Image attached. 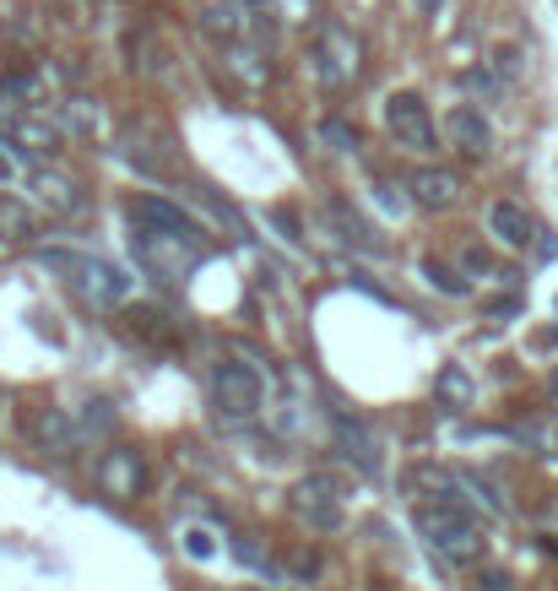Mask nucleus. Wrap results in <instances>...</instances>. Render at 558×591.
I'll use <instances>...</instances> for the list:
<instances>
[{
  "mask_svg": "<svg viewBox=\"0 0 558 591\" xmlns=\"http://www.w3.org/2000/svg\"><path fill=\"white\" fill-rule=\"evenodd\" d=\"M418 531L429 537V548H434L439 559H450V565H477L483 559V531H477L466 505H450V499L418 505Z\"/></svg>",
  "mask_w": 558,
  "mask_h": 591,
  "instance_id": "nucleus-1",
  "label": "nucleus"
},
{
  "mask_svg": "<svg viewBox=\"0 0 558 591\" xmlns=\"http://www.w3.org/2000/svg\"><path fill=\"white\" fill-rule=\"evenodd\" d=\"M130 245H136L141 271L158 277V282H180V277H190L195 261L206 256V239H201V234H163V228H136Z\"/></svg>",
  "mask_w": 558,
  "mask_h": 591,
  "instance_id": "nucleus-2",
  "label": "nucleus"
},
{
  "mask_svg": "<svg viewBox=\"0 0 558 591\" xmlns=\"http://www.w3.org/2000/svg\"><path fill=\"white\" fill-rule=\"evenodd\" d=\"M260 401H266V386H260L255 369H245V364H217L212 369V407H217V418L245 423V418L260 412Z\"/></svg>",
  "mask_w": 558,
  "mask_h": 591,
  "instance_id": "nucleus-3",
  "label": "nucleus"
},
{
  "mask_svg": "<svg viewBox=\"0 0 558 591\" xmlns=\"http://www.w3.org/2000/svg\"><path fill=\"white\" fill-rule=\"evenodd\" d=\"M314 71H320L325 87H347V82H358L364 50H358V39H353L342 22H325V28L314 33Z\"/></svg>",
  "mask_w": 558,
  "mask_h": 591,
  "instance_id": "nucleus-4",
  "label": "nucleus"
},
{
  "mask_svg": "<svg viewBox=\"0 0 558 591\" xmlns=\"http://www.w3.org/2000/svg\"><path fill=\"white\" fill-rule=\"evenodd\" d=\"M385 131L396 136V147H407V152H434L439 147L429 104H423L418 93H390V98H385Z\"/></svg>",
  "mask_w": 558,
  "mask_h": 591,
  "instance_id": "nucleus-5",
  "label": "nucleus"
},
{
  "mask_svg": "<svg viewBox=\"0 0 558 591\" xmlns=\"http://www.w3.org/2000/svg\"><path fill=\"white\" fill-rule=\"evenodd\" d=\"M342 499H347V488H342L336 472H310V477H299V488H293V511L310 526H325V531L342 526Z\"/></svg>",
  "mask_w": 558,
  "mask_h": 591,
  "instance_id": "nucleus-6",
  "label": "nucleus"
},
{
  "mask_svg": "<svg viewBox=\"0 0 558 591\" xmlns=\"http://www.w3.org/2000/svg\"><path fill=\"white\" fill-rule=\"evenodd\" d=\"M71 282H76L93 304H125V299H130V277H125L115 261H98V256H76Z\"/></svg>",
  "mask_w": 558,
  "mask_h": 591,
  "instance_id": "nucleus-7",
  "label": "nucleus"
},
{
  "mask_svg": "<svg viewBox=\"0 0 558 591\" xmlns=\"http://www.w3.org/2000/svg\"><path fill=\"white\" fill-rule=\"evenodd\" d=\"M28 434H33V445L44 456H76L82 451V429L65 412H55V407H33L28 412Z\"/></svg>",
  "mask_w": 558,
  "mask_h": 591,
  "instance_id": "nucleus-8",
  "label": "nucleus"
},
{
  "mask_svg": "<svg viewBox=\"0 0 558 591\" xmlns=\"http://www.w3.org/2000/svg\"><path fill=\"white\" fill-rule=\"evenodd\" d=\"M130 223L136 228H163V234H201L206 239V228L190 217L185 206H174V201H163V196H130Z\"/></svg>",
  "mask_w": 558,
  "mask_h": 591,
  "instance_id": "nucleus-9",
  "label": "nucleus"
},
{
  "mask_svg": "<svg viewBox=\"0 0 558 591\" xmlns=\"http://www.w3.org/2000/svg\"><path fill=\"white\" fill-rule=\"evenodd\" d=\"M141 483H147V466L136 451H109V456L98 461V488L104 494H115V499H136L141 494Z\"/></svg>",
  "mask_w": 558,
  "mask_h": 591,
  "instance_id": "nucleus-10",
  "label": "nucleus"
},
{
  "mask_svg": "<svg viewBox=\"0 0 558 591\" xmlns=\"http://www.w3.org/2000/svg\"><path fill=\"white\" fill-rule=\"evenodd\" d=\"M489 234H494L504 250H532L537 223L526 217V206H515V201H494V206H489Z\"/></svg>",
  "mask_w": 558,
  "mask_h": 591,
  "instance_id": "nucleus-11",
  "label": "nucleus"
},
{
  "mask_svg": "<svg viewBox=\"0 0 558 591\" xmlns=\"http://www.w3.org/2000/svg\"><path fill=\"white\" fill-rule=\"evenodd\" d=\"M444 136H450V141L466 152V158H489V152H494V126H489L477 109H466V104H461V109H450Z\"/></svg>",
  "mask_w": 558,
  "mask_h": 591,
  "instance_id": "nucleus-12",
  "label": "nucleus"
},
{
  "mask_svg": "<svg viewBox=\"0 0 558 591\" xmlns=\"http://www.w3.org/2000/svg\"><path fill=\"white\" fill-rule=\"evenodd\" d=\"M325 217H331V223H336V234H342L347 245H358L364 256H385V239H379V228H374L364 212H353L347 201H331V206H325Z\"/></svg>",
  "mask_w": 558,
  "mask_h": 591,
  "instance_id": "nucleus-13",
  "label": "nucleus"
},
{
  "mask_svg": "<svg viewBox=\"0 0 558 591\" xmlns=\"http://www.w3.org/2000/svg\"><path fill=\"white\" fill-rule=\"evenodd\" d=\"M412 201L429 206V212L455 206V201H461V174H450V169H418V174H412Z\"/></svg>",
  "mask_w": 558,
  "mask_h": 591,
  "instance_id": "nucleus-14",
  "label": "nucleus"
},
{
  "mask_svg": "<svg viewBox=\"0 0 558 591\" xmlns=\"http://www.w3.org/2000/svg\"><path fill=\"white\" fill-rule=\"evenodd\" d=\"M245 11H255L249 0H223V6H206V11H201V33H206V39H217V44H234V39L249 28Z\"/></svg>",
  "mask_w": 558,
  "mask_h": 591,
  "instance_id": "nucleus-15",
  "label": "nucleus"
},
{
  "mask_svg": "<svg viewBox=\"0 0 558 591\" xmlns=\"http://www.w3.org/2000/svg\"><path fill=\"white\" fill-rule=\"evenodd\" d=\"M6 131L17 136L22 152H55L65 141V126H50L44 115H17V120H6Z\"/></svg>",
  "mask_w": 558,
  "mask_h": 591,
  "instance_id": "nucleus-16",
  "label": "nucleus"
},
{
  "mask_svg": "<svg viewBox=\"0 0 558 591\" xmlns=\"http://www.w3.org/2000/svg\"><path fill=\"white\" fill-rule=\"evenodd\" d=\"M336 440H342V456H347V461L358 456V466H364V472H374V466H379V451H374L369 429H364L358 418H347V412H336Z\"/></svg>",
  "mask_w": 558,
  "mask_h": 591,
  "instance_id": "nucleus-17",
  "label": "nucleus"
},
{
  "mask_svg": "<svg viewBox=\"0 0 558 591\" xmlns=\"http://www.w3.org/2000/svg\"><path fill=\"white\" fill-rule=\"evenodd\" d=\"M39 234V223H33V212H28V201L17 196H0V239L6 245H28Z\"/></svg>",
  "mask_w": 558,
  "mask_h": 591,
  "instance_id": "nucleus-18",
  "label": "nucleus"
},
{
  "mask_svg": "<svg viewBox=\"0 0 558 591\" xmlns=\"http://www.w3.org/2000/svg\"><path fill=\"white\" fill-rule=\"evenodd\" d=\"M434 396L444 401V407H455V412L472 407V380H466V369H461V364H444L439 380H434Z\"/></svg>",
  "mask_w": 558,
  "mask_h": 591,
  "instance_id": "nucleus-19",
  "label": "nucleus"
},
{
  "mask_svg": "<svg viewBox=\"0 0 558 591\" xmlns=\"http://www.w3.org/2000/svg\"><path fill=\"white\" fill-rule=\"evenodd\" d=\"M418 271H423V282H429V288H439L444 299H466V293H472V282H466V277H461L455 266L434 261V256H429V261L418 266Z\"/></svg>",
  "mask_w": 558,
  "mask_h": 591,
  "instance_id": "nucleus-20",
  "label": "nucleus"
},
{
  "mask_svg": "<svg viewBox=\"0 0 558 591\" xmlns=\"http://www.w3.org/2000/svg\"><path fill=\"white\" fill-rule=\"evenodd\" d=\"M180 548H185V559H195V565H212V559L223 554V542H217L212 526H180Z\"/></svg>",
  "mask_w": 558,
  "mask_h": 591,
  "instance_id": "nucleus-21",
  "label": "nucleus"
},
{
  "mask_svg": "<svg viewBox=\"0 0 558 591\" xmlns=\"http://www.w3.org/2000/svg\"><path fill=\"white\" fill-rule=\"evenodd\" d=\"M33 185L44 191V201H50V206H61V212H76V206H82L76 185H71V180H61V174H39Z\"/></svg>",
  "mask_w": 558,
  "mask_h": 591,
  "instance_id": "nucleus-22",
  "label": "nucleus"
},
{
  "mask_svg": "<svg viewBox=\"0 0 558 591\" xmlns=\"http://www.w3.org/2000/svg\"><path fill=\"white\" fill-rule=\"evenodd\" d=\"M169 315H158V310H136L130 315V336H147V342H169V336H180L174 326H163Z\"/></svg>",
  "mask_w": 558,
  "mask_h": 591,
  "instance_id": "nucleus-23",
  "label": "nucleus"
},
{
  "mask_svg": "<svg viewBox=\"0 0 558 591\" xmlns=\"http://www.w3.org/2000/svg\"><path fill=\"white\" fill-rule=\"evenodd\" d=\"M61 115H65V131H76V136L98 131V109H93L87 98H65V104H61Z\"/></svg>",
  "mask_w": 558,
  "mask_h": 591,
  "instance_id": "nucleus-24",
  "label": "nucleus"
},
{
  "mask_svg": "<svg viewBox=\"0 0 558 591\" xmlns=\"http://www.w3.org/2000/svg\"><path fill=\"white\" fill-rule=\"evenodd\" d=\"M320 141H325L331 152H353V147H358V131H353L347 120H325V126H320Z\"/></svg>",
  "mask_w": 558,
  "mask_h": 591,
  "instance_id": "nucleus-25",
  "label": "nucleus"
},
{
  "mask_svg": "<svg viewBox=\"0 0 558 591\" xmlns=\"http://www.w3.org/2000/svg\"><path fill=\"white\" fill-rule=\"evenodd\" d=\"M228 71H239V76H245L249 87H260V82L271 76V66H266L260 55H245V50H234V55H228Z\"/></svg>",
  "mask_w": 558,
  "mask_h": 591,
  "instance_id": "nucleus-26",
  "label": "nucleus"
},
{
  "mask_svg": "<svg viewBox=\"0 0 558 591\" xmlns=\"http://www.w3.org/2000/svg\"><path fill=\"white\" fill-rule=\"evenodd\" d=\"M0 93H11V98H39V93H44V76H22V71H17V76L0 82Z\"/></svg>",
  "mask_w": 558,
  "mask_h": 591,
  "instance_id": "nucleus-27",
  "label": "nucleus"
},
{
  "mask_svg": "<svg viewBox=\"0 0 558 591\" xmlns=\"http://www.w3.org/2000/svg\"><path fill=\"white\" fill-rule=\"evenodd\" d=\"M461 87H466V93H483V98H494V93H498V76H494V71H461Z\"/></svg>",
  "mask_w": 558,
  "mask_h": 591,
  "instance_id": "nucleus-28",
  "label": "nucleus"
},
{
  "mask_svg": "<svg viewBox=\"0 0 558 591\" xmlns=\"http://www.w3.org/2000/svg\"><path fill=\"white\" fill-rule=\"evenodd\" d=\"M288 576H293V581H314V576H320V559H314V554H288Z\"/></svg>",
  "mask_w": 558,
  "mask_h": 591,
  "instance_id": "nucleus-29",
  "label": "nucleus"
},
{
  "mask_svg": "<svg viewBox=\"0 0 558 591\" xmlns=\"http://www.w3.org/2000/svg\"><path fill=\"white\" fill-rule=\"evenodd\" d=\"M87 429H115V412H109V401H87V418H82Z\"/></svg>",
  "mask_w": 558,
  "mask_h": 591,
  "instance_id": "nucleus-30",
  "label": "nucleus"
},
{
  "mask_svg": "<svg viewBox=\"0 0 558 591\" xmlns=\"http://www.w3.org/2000/svg\"><path fill=\"white\" fill-rule=\"evenodd\" d=\"M310 6L314 0H271V11H277V17H288V22H304V17H310Z\"/></svg>",
  "mask_w": 558,
  "mask_h": 591,
  "instance_id": "nucleus-31",
  "label": "nucleus"
},
{
  "mask_svg": "<svg viewBox=\"0 0 558 591\" xmlns=\"http://www.w3.org/2000/svg\"><path fill=\"white\" fill-rule=\"evenodd\" d=\"M494 71H498V76H515V71H521V50H498Z\"/></svg>",
  "mask_w": 558,
  "mask_h": 591,
  "instance_id": "nucleus-32",
  "label": "nucleus"
},
{
  "mask_svg": "<svg viewBox=\"0 0 558 591\" xmlns=\"http://www.w3.org/2000/svg\"><path fill=\"white\" fill-rule=\"evenodd\" d=\"M466 271H472V277H494V261H489L483 250H466Z\"/></svg>",
  "mask_w": 558,
  "mask_h": 591,
  "instance_id": "nucleus-33",
  "label": "nucleus"
},
{
  "mask_svg": "<svg viewBox=\"0 0 558 591\" xmlns=\"http://www.w3.org/2000/svg\"><path fill=\"white\" fill-rule=\"evenodd\" d=\"M477 587H483V591H515V587H509V576H498V570L477 576Z\"/></svg>",
  "mask_w": 558,
  "mask_h": 591,
  "instance_id": "nucleus-34",
  "label": "nucleus"
},
{
  "mask_svg": "<svg viewBox=\"0 0 558 591\" xmlns=\"http://www.w3.org/2000/svg\"><path fill=\"white\" fill-rule=\"evenodd\" d=\"M489 315H494V321H504V315H521V299H498Z\"/></svg>",
  "mask_w": 558,
  "mask_h": 591,
  "instance_id": "nucleus-35",
  "label": "nucleus"
},
{
  "mask_svg": "<svg viewBox=\"0 0 558 591\" xmlns=\"http://www.w3.org/2000/svg\"><path fill=\"white\" fill-rule=\"evenodd\" d=\"M439 6H444V0H418V11H423V17H434Z\"/></svg>",
  "mask_w": 558,
  "mask_h": 591,
  "instance_id": "nucleus-36",
  "label": "nucleus"
},
{
  "mask_svg": "<svg viewBox=\"0 0 558 591\" xmlns=\"http://www.w3.org/2000/svg\"><path fill=\"white\" fill-rule=\"evenodd\" d=\"M548 401L558 407V369H554V380H548Z\"/></svg>",
  "mask_w": 558,
  "mask_h": 591,
  "instance_id": "nucleus-37",
  "label": "nucleus"
},
{
  "mask_svg": "<svg viewBox=\"0 0 558 591\" xmlns=\"http://www.w3.org/2000/svg\"><path fill=\"white\" fill-rule=\"evenodd\" d=\"M0 180H11V158L6 152H0Z\"/></svg>",
  "mask_w": 558,
  "mask_h": 591,
  "instance_id": "nucleus-38",
  "label": "nucleus"
},
{
  "mask_svg": "<svg viewBox=\"0 0 558 591\" xmlns=\"http://www.w3.org/2000/svg\"><path fill=\"white\" fill-rule=\"evenodd\" d=\"M374 591H379V587H374Z\"/></svg>",
  "mask_w": 558,
  "mask_h": 591,
  "instance_id": "nucleus-39",
  "label": "nucleus"
}]
</instances>
